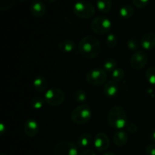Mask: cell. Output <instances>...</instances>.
Returning a JSON list of instances; mask_svg holds the SVG:
<instances>
[{
    "mask_svg": "<svg viewBox=\"0 0 155 155\" xmlns=\"http://www.w3.org/2000/svg\"><path fill=\"white\" fill-rule=\"evenodd\" d=\"M101 50L99 40L95 36H86L79 43V51L83 57L87 59L96 58Z\"/></svg>",
    "mask_w": 155,
    "mask_h": 155,
    "instance_id": "6da1fadb",
    "label": "cell"
},
{
    "mask_svg": "<svg viewBox=\"0 0 155 155\" xmlns=\"http://www.w3.org/2000/svg\"><path fill=\"white\" fill-rule=\"evenodd\" d=\"M107 121L112 128L121 130L127 127V116L125 110L121 106H114L109 110L107 115Z\"/></svg>",
    "mask_w": 155,
    "mask_h": 155,
    "instance_id": "7a4b0ae2",
    "label": "cell"
},
{
    "mask_svg": "<svg viewBox=\"0 0 155 155\" xmlns=\"http://www.w3.org/2000/svg\"><path fill=\"white\" fill-rule=\"evenodd\" d=\"M71 118V120L77 125L87 124L92 118V110L88 104H80L73 110Z\"/></svg>",
    "mask_w": 155,
    "mask_h": 155,
    "instance_id": "3957f363",
    "label": "cell"
},
{
    "mask_svg": "<svg viewBox=\"0 0 155 155\" xmlns=\"http://www.w3.org/2000/svg\"><path fill=\"white\" fill-rule=\"evenodd\" d=\"M74 15L82 19H89L95 14V8L92 3L88 1H78L73 7Z\"/></svg>",
    "mask_w": 155,
    "mask_h": 155,
    "instance_id": "277c9868",
    "label": "cell"
},
{
    "mask_svg": "<svg viewBox=\"0 0 155 155\" xmlns=\"http://www.w3.org/2000/svg\"><path fill=\"white\" fill-rule=\"evenodd\" d=\"M107 78L106 71L101 68H94L90 70L86 75V80L88 83L95 86H100L105 84Z\"/></svg>",
    "mask_w": 155,
    "mask_h": 155,
    "instance_id": "5b68a950",
    "label": "cell"
},
{
    "mask_svg": "<svg viewBox=\"0 0 155 155\" xmlns=\"http://www.w3.org/2000/svg\"><path fill=\"white\" fill-rule=\"evenodd\" d=\"M112 27L111 21L104 16H98L92 20L90 27L92 31L98 35L109 33Z\"/></svg>",
    "mask_w": 155,
    "mask_h": 155,
    "instance_id": "8992f818",
    "label": "cell"
},
{
    "mask_svg": "<svg viewBox=\"0 0 155 155\" xmlns=\"http://www.w3.org/2000/svg\"><path fill=\"white\" fill-rule=\"evenodd\" d=\"M65 99V95L63 91L58 88H51L46 91L45 94V101L51 106L61 105Z\"/></svg>",
    "mask_w": 155,
    "mask_h": 155,
    "instance_id": "52a82bcc",
    "label": "cell"
},
{
    "mask_svg": "<svg viewBox=\"0 0 155 155\" xmlns=\"http://www.w3.org/2000/svg\"><path fill=\"white\" fill-rule=\"evenodd\" d=\"M54 155H80L77 145L71 142H58L54 146Z\"/></svg>",
    "mask_w": 155,
    "mask_h": 155,
    "instance_id": "ba28073f",
    "label": "cell"
},
{
    "mask_svg": "<svg viewBox=\"0 0 155 155\" xmlns=\"http://www.w3.org/2000/svg\"><path fill=\"white\" fill-rule=\"evenodd\" d=\"M148 62V57L143 51H137L132 55L130 64L135 70H141L145 68Z\"/></svg>",
    "mask_w": 155,
    "mask_h": 155,
    "instance_id": "9c48e42d",
    "label": "cell"
},
{
    "mask_svg": "<svg viewBox=\"0 0 155 155\" xmlns=\"http://www.w3.org/2000/svg\"><path fill=\"white\" fill-rule=\"evenodd\" d=\"M93 143L95 149L99 152H104L110 146V139L107 135L100 133L95 136Z\"/></svg>",
    "mask_w": 155,
    "mask_h": 155,
    "instance_id": "30bf717a",
    "label": "cell"
},
{
    "mask_svg": "<svg viewBox=\"0 0 155 155\" xmlns=\"http://www.w3.org/2000/svg\"><path fill=\"white\" fill-rule=\"evenodd\" d=\"M30 11L31 15L35 18H41L46 12V7L42 0H34L30 5Z\"/></svg>",
    "mask_w": 155,
    "mask_h": 155,
    "instance_id": "8fae6325",
    "label": "cell"
},
{
    "mask_svg": "<svg viewBox=\"0 0 155 155\" xmlns=\"http://www.w3.org/2000/svg\"><path fill=\"white\" fill-rule=\"evenodd\" d=\"M39 124L34 119H27L24 123V130L25 134L29 137H34L39 133Z\"/></svg>",
    "mask_w": 155,
    "mask_h": 155,
    "instance_id": "7c38bea8",
    "label": "cell"
},
{
    "mask_svg": "<svg viewBox=\"0 0 155 155\" xmlns=\"http://www.w3.org/2000/svg\"><path fill=\"white\" fill-rule=\"evenodd\" d=\"M140 45L144 49L151 50L155 48V33H145L141 39Z\"/></svg>",
    "mask_w": 155,
    "mask_h": 155,
    "instance_id": "4fadbf2b",
    "label": "cell"
},
{
    "mask_svg": "<svg viewBox=\"0 0 155 155\" xmlns=\"http://www.w3.org/2000/svg\"><path fill=\"white\" fill-rule=\"evenodd\" d=\"M118 92V86L117 83L113 80L107 82L104 85V94L108 98H113L116 96Z\"/></svg>",
    "mask_w": 155,
    "mask_h": 155,
    "instance_id": "5bb4252c",
    "label": "cell"
},
{
    "mask_svg": "<svg viewBox=\"0 0 155 155\" xmlns=\"http://www.w3.org/2000/svg\"><path fill=\"white\" fill-rule=\"evenodd\" d=\"M33 87L35 90L39 93L45 92L48 88V82L46 79L42 76H38L33 80Z\"/></svg>",
    "mask_w": 155,
    "mask_h": 155,
    "instance_id": "9a60e30c",
    "label": "cell"
},
{
    "mask_svg": "<svg viewBox=\"0 0 155 155\" xmlns=\"http://www.w3.org/2000/svg\"><path fill=\"white\" fill-rule=\"evenodd\" d=\"M129 139V136L125 131H118L114 135L113 140L115 145L118 147L125 145Z\"/></svg>",
    "mask_w": 155,
    "mask_h": 155,
    "instance_id": "2e32d148",
    "label": "cell"
},
{
    "mask_svg": "<svg viewBox=\"0 0 155 155\" xmlns=\"http://www.w3.org/2000/svg\"><path fill=\"white\" fill-rule=\"evenodd\" d=\"M58 48L61 51L65 53H70L74 51L76 48L75 42L71 39H64L59 42Z\"/></svg>",
    "mask_w": 155,
    "mask_h": 155,
    "instance_id": "e0dca14e",
    "label": "cell"
},
{
    "mask_svg": "<svg viewBox=\"0 0 155 155\" xmlns=\"http://www.w3.org/2000/svg\"><path fill=\"white\" fill-rule=\"evenodd\" d=\"M120 16L124 19H129L134 15V8L131 5H124L120 8Z\"/></svg>",
    "mask_w": 155,
    "mask_h": 155,
    "instance_id": "ac0fdd59",
    "label": "cell"
},
{
    "mask_svg": "<svg viewBox=\"0 0 155 155\" xmlns=\"http://www.w3.org/2000/svg\"><path fill=\"white\" fill-rule=\"evenodd\" d=\"M92 142V137L89 133H83L79 137L77 140V145L79 147L83 148H87Z\"/></svg>",
    "mask_w": 155,
    "mask_h": 155,
    "instance_id": "d6986e66",
    "label": "cell"
},
{
    "mask_svg": "<svg viewBox=\"0 0 155 155\" xmlns=\"http://www.w3.org/2000/svg\"><path fill=\"white\" fill-rule=\"evenodd\" d=\"M96 5L98 10L102 13H107L112 7V0H97Z\"/></svg>",
    "mask_w": 155,
    "mask_h": 155,
    "instance_id": "ffe728a7",
    "label": "cell"
},
{
    "mask_svg": "<svg viewBox=\"0 0 155 155\" xmlns=\"http://www.w3.org/2000/svg\"><path fill=\"white\" fill-rule=\"evenodd\" d=\"M103 68H104V70L106 72L112 73L116 68H117V62L114 58L107 59L104 62V66H103Z\"/></svg>",
    "mask_w": 155,
    "mask_h": 155,
    "instance_id": "44dd1931",
    "label": "cell"
},
{
    "mask_svg": "<svg viewBox=\"0 0 155 155\" xmlns=\"http://www.w3.org/2000/svg\"><path fill=\"white\" fill-rule=\"evenodd\" d=\"M124 76H125V72L124 69L117 68L111 73V80L115 83H119L124 78Z\"/></svg>",
    "mask_w": 155,
    "mask_h": 155,
    "instance_id": "7402d4cb",
    "label": "cell"
},
{
    "mask_svg": "<svg viewBox=\"0 0 155 155\" xmlns=\"http://www.w3.org/2000/svg\"><path fill=\"white\" fill-rule=\"evenodd\" d=\"M45 102V98H42V97L36 96L33 98L30 101V106L33 107V109L36 110H39L42 108L44 105V103Z\"/></svg>",
    "mask_w": 155,
    "mask_h": 155,
    "instance_id": "603a6c76",
    "label": "cell"
},
{
    "mask_svg": "<svg viewBox=\"0 0 155 155\" xmlns=\"http://www.w3.org/2000/svg\"><path fill=\"white\" fill-rule=\"evenodd\" d=\"M73 97H74V100L77 102L83 103L84 101H86V93L85 91H83V89H77L74 92V94H73Z\"/></svg>",
    "mask_w": 155,
    "mask_h": 155,
    "instance_id": "cb8c5ba5",
    "label": "cell"
},
{
    "mask_svg": "<svg viewBox=\"0 0 155 155\" xmlns=\"http://www.w3.org/2000/svg\"><path fill=\"white\" fill-rule=\"evenodd\" d=\"M145 77L150 84L155 85V67H151L147 70Z\"/></svg>",
    "mask_w": 155,
    "mask_h": 155,
    "instance_id": "d4e9b609",
    "label": "cell"
},
{
    "mask_svg": "<svg viewBox=\"0 0 155 155\" xmlns=\"http://www.w3.org/2000/svg\"><path fill=\"white\" fill-rule=\"evenodd\" d=\"M105 42L107 47L110 48H114L117 45V38L116 35L113 34V33H109L106 37Z\"/></svg>",
    "mask_w": 155,
    "mask_h": 155,
    "instance_id": "484cf974",
    "label": "cell"
},
{
    "mask_svg": "<svg viewBox=\"0 0 155 155\" xmlns=\"http://www.w3.org/2000/svg\"><path fill=\"white\" fill-rule=\"evenodd\" d=\"M15 0H0V9L5 11L10 9L15 5Z\"/></svg>",
    "mask_w": 155,
    "mask_h": 155,
    "instance_id": "4316f807",
    "label": "cell"
},
{
    "mask_svg": "<svg viewBox=\"0 0 155 155\" xmlns=\"http://www.w3.org/2000/svg\"><path fill=\"white\" fill-rule=\"evenodd\" d=\"M139 45H140V44H139V41L137 39H134V38H132V39H129V41L127 42V47L131 51H137L139 48Z\"/></svg>",
    "mask_w": 155,
    "mask_h": 155,
    "instance_id": "83f0119b",
    "label": "cell"
},
{
    "mask_svg": "<svg viewBox=\"0 0 155 155\" xmlns=\"http://www.w3.org/2000/svg\"><path fill=\"white\" fill-rule=\"evenodd\" d=\"M133 5L138 8H144L148 5L149 0H132Z\"/></svg>",
    "mask_w": 155,
    "mask_h": 155,
    "instance_id": "f1b7e54d",
    "label": "cell"
},
{
    "mask_svg": "<svg viewBox=\"0 0 155 155\" xmlns=\"http://www.w3.org/2000/svg\"><path fill=\"white\" fill-rule=\"evenodd\" d=\"M145 152L148 155H155V144H149L147 145Z\"/></svg>",
    "mask_w": 155,
    "mask_h": 155,
    "instance_id": "f546056e",
    "label": "cell"
},
{
    "mask_svg": "<svg viewBox=\"0 0 155 155\" xmlns=\"http://www.w3.org/2000/svg\"><path fill=\"white\" fill-rule=\"evenodd\" d=\"M127 130H128L130 133H136L138 130L136 124H133V123H130V124H127Z\"/></svg>",
    "mask_w": 155,
    "mask_h": 155,
    "instance_id": "4dcf8cb0",
    "label": "cell"
},
{
    "mask_svg": "<svg viewBox=\"0 0 155 155\" xmlns=\"http://www.w3.org/2000/svg\"><path fill=\"white\" fill-rule=\"evenodd\" d=\"M80 155H96L93 151L90 149H86L85 151H83L80 153Z\"/></svg>",
    "mask_w": 155,
    "mask_h": 155,
    "instance_id": "1f68e13d",
    "label": "cell"
},
{
    "mask_svg": "<svg viewBox=\"0 0 155 155\" xmlns=\"http://www.w3.org/2000/svg\"><path fill=\"white\" fill-rule=\"evenodd\" d=\"M6 131V127L4 124H0V132H1V135H3Z\"/></svg>",
    "mask_w": 155,
    "mask_h": 155,
    "instance_id": "d6a6232c",
    "label": "cell"
},
{
    "mask_svg": "<svg viewBox=\"0 0 155 155\" xmlns=\"http://www.w3.org/2000/svg\"><path fill=\"white\" fill-rule=\"evenodd\" d=\"M151 136V141H152V142L155 144V130H154L152 132H151V136Z\"/></svg>",
    "mask_w": 155,
    "mask_h": 155,
    "instance_id": "836d02e7",
    "label": "cell"
},
{
    "mask_svg": "<svg viewBox=\"0 0 155 155\" xmlns=\"http://www.w3.org/2000/svg\"><path fill=\"white\" fill-rule=\"evenodd\" d=\"M102 155H116V154L113 152H110V151H104Z\"/></svg>",
    "mask_w": 155,
    "mask_h": 155,
    "instance_id": "e575fe53",
    "label": "cell"
},
{
    "mask_svg": "<svg viewBox=\"0 0 155 155\" xmlns=\"http://www.w3.org/2000/svg\"><path fill=\"white\" fill-rule=\"evenodd\" d=\"M45 1L46 2L49 3V4H51V3H54V2H55L57 1V0H45Z\"/></svg>",
    "mask_w": 155,
    "mask_h": 155,
    "instance_id": "d590c367",
    "label": "cell"
},
{
    "mask_svg": "<svg viewBox=\"0 0 155 155\" xmlns=\"http://www.w3.org/2000/svg\"><path fill=\"white\" fill-rule=\"evenodd\" d=\"M0 155H6V154H4V153H1V154H0Z\"/></svg>",
    "mask_w": 155,
    "mask_h": 155,
    "instance_id": "8d00e7d4",
    "label": "cell"
},
{
    "mask_svg": "<svg viewBox=\"0 0 155 155\" xmlns=\"http://www.w3.org/2000/svg\"><path fill=\"white\" fill-rule=\"evenodd\" d=\"M21 1H26V0H21Z\"/></svg>",
    "mask_w": 155,
    "mask_h": 155,
    "instance_id": "74e56055",
    "label": "cell"
}]
</instances>
